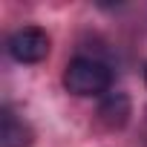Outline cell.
I'll list each match as a JSON object with an SVG mask.
<instances>
[{"label":"cell","instance_id":"obj_1","mask_svg":"<svg viewBox=\"0 0 147 147\" xmlns=\"http://www.w3.org/2000/svg\"><path fill=\"white\" fill-rule=\"evenodd\" d=\"M63 87L78 98H104L113 87V69L98 58L78 55L63 69Z\"/></svg>","mask_w":147,"mask_h":147},{"label":"cell","instance_id":"obj_2","mask_svg":"<svg viewBox=\"0 0 147 147\" xmlns=\"http://www.w3.org/2000/svg\"><path fill=\"white\" fill-rule=\"evenodd\" d=\"M6 49L18 63H40L49 55V35L40 26H20L9 35Z\"/></svg>","mask_w":147,"mask_h":147},{"label":"cell","instance_id":"obj_3","mask_svg":"<svg viewBox=\"0 0 147 147\" xmlns=\"http://www.w3.org/2000/svg\"><path fill=\"white\" fill-rule=\"evenodd\" d=\"M3 147H32L35 144V133L29 127V121L23 115H18L9 104L3 107Z\"/></svg>","mask_w":147,"mask_h":147},{"label":"cell","instance_id":"obj_4","mask_svg":"<svg viewBox=\"0 0 147 147\" xmlns=\"http://www.w3.org/2000/svg\"><path fill=\"white\" fill-rule=\"evenodd\" d=\"M98 118L110 127V130H121L130 118V98L124 92H107L98 104Z\"/></svg>","mask_w":147,"mask_h":147},{"label":"cell","instance_id":"obj_5","mask_svg":"<svg viewBox=\"0 0 147 147\" xmlns=\"http://www.w3.org/2000/svg\"><path fill=\"white\" fill-rule=\"evenodd\" d=\"M144 84H147V61H144Z\"/></svg>","mask_w":147,"mask_h":147}]
</instances>
